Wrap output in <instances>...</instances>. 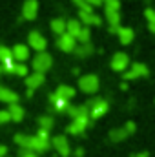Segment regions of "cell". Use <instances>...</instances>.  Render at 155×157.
<instances>
[{
	"instance_id": "35",
	"label": "cell",
	"mask_w": 155,
	"mask_h": 157,
	"mask_svg": "<svg viewBox=\"0 0 155 157\" xmlns=\"http://www.w3.org/2000/svg\"><path fill=\"white\" fill-rule=\"evenodd\" d=\"M20 157H37V154H33V152H29V150H22V152H20Z\"/></svg>"
},
{
	"instance_id": "15",
	"label": "cell",
	"mask_w": 155,
	"mask_h": 157,
	"mask_svg": "<svg viewBox=\"0 0 155 157\" xmlns=\"http://www.w3.org/2000/svg\"><path fill=\"white\" fill-rule=\"evenodd\" d=\"M0 101L2 102H7V104H17L18 102V93H15L9 88L0 86Z\"/></svg>"
},
{
	"instance_id": "9",
	"label": "cell",
	"mask_w": 155,
	"mask_h": 157,
	"mask_svg": "<svg viewBox=\"0 0 155 157\" xmlns=\"http://www.w3.org/2000/svg\"><path fill=\"white\" fill-rule=\"evenodd\" d=\"M39 15V2L37 0H26L22 6V17L24 20H35Z\"/></svg>"
},
{
	"instance_id": "26",
	"label": "cell",
	"mask_w": 155,
	"mask_h": 157,
	"mask_svg": "<svg viewBox=\"0 0 155 157\" xmlns=\"http://www.w3.org/2000/svg\"><path fill=\"white\" fill-rule=\"evenodd\" d=\"M9 60H13L11 49H9L7 46H0V64H6V62H9Z\"/></svg>"
},
{
	"instance_id": "14",
	"label": "cell",
	"mask_w": 155,
	"mask_h": 157,
	"mask_svg": "<svg viewBox=\"0 0 155 157\" xmlns=\"http://www.w3.org/2000/svg\"><path fill=\"white\" fill-rule=\"evenodd\" d=\"M49 102H51V106L57 110V112H68L70 110V101H66V99H62V97H59L57 93H51L49 95Z\"/></svg>"
},
{
	"instance_id": "28",
	"label": "cell",
	"mask_w": 155,
	"mask_h": 157,
	"mask_svg": "<svg viewBox=\"0 0 155 157\" xmlns=\"http://www.w3.org/2000/svg\"><path fill=\"white\" fill-rule=\"evenodd\" d=\"M89 28H82V31L78 33V37H77V42H80V44H88L89 42Z\"/></svg>"
},
{
	"instance_id": "17",
	"label": "cell",
	"mask_w": 155,
	"mask_h": 157,
	"mask_svg": "<svg viewBox=\"0 0 155 157\" xmlns=\"http://www.w3.org/2000/svg\"><path fill=\"white\" fill-rule=\"evenodd\" d=\"M70 113L71 119H78V117H89V110L86 104H80V106H70V110L66 112Z\"/></svg>"
},
{
	"instance_id": "24",
	"label": "cell",
	"mask_w": 155,
	"mask_h": 157,
	"mask_svg": "<svg viewBox=\"0 0 155 157\" xmlns=\"http://www.w3.org/2000/svg\"><path fill=\"white\" fill-rule=\"evenodd\" d=\"M77 57L80 59H84V57H89L91 53H93V46L88 42V44H77V48H75V51H73Z\"/></svg>"
},
{
	"instance_id": "5",
	"label": "cell",
	"mask_w": 155,
	"mask_h": 157,
	"mask_svg": "<svg viewBox=\"0 0 155 157\" xmlns=\"http://www.w3.org/2000/svg\"><path fill=\"white\" fill-rule=\"evenodd\" d=\"M51 144H53V148L60 154L62 157H68L71 154V148H70V141H68V137L66 135H55L53 137V141H51Z\"/></svg>"
},
{
	"instance_id": "10",
	"label": "cell",
	"mask_w": 155,
	"mask_h": 157,
	"mask_svg": "<svg viewBox=\"0 0 155 157\" xmlns=\"http://www.w3.org/2000/svg\"><path fill=\"white\" fill-rule=\"evenodd\" d=\"M88 124H91V119L89 117H78V119H73L71 124L68 126V132L73 133V135H80L84 133V130L88 128Z\"/></svg>"
},
{
	"instance_id": "8",
	"label": "cell",
	"mask_w": 155,
	"mask_h": 157,
	"mask_svg": "<svg viewBox=\"0 0 155 157\" xmlns=\"http://www.w3.org/2000/svg\"><path fill=\"white\" fill-rule=\"evenodd\" d=\"M28 42H29V48H31V49H37L39 53H42V51L46 49V46H47L46 37L40 35L39 31H31V33L28 35Z\"/></svg>"
},
{
	"instance_id": "20",
	"label": "cell",
	"mask_w": 155,
	"mask_h": 157,
	"mask_svg": "<svg viewBox=\"0 0 155 157\" xmlns=\"http://www.w3.org/2000/svg\"><path fill=\"white\" fill-rule=\"evenodd\" d=\"M80 31H82L80 20H66V33L68 35H71L73 39H77Z\"/></svg>"
},
{
	"instance_id": "22",
	"label": "cell",
	"mask_w": 155,
	"mask_h": 157,
	"mask_svg": "<svg viewBox=\"0 0 155 157\" xmlns=\"http://www.w3.org/2000/svg\"><path fill=\"white\" fill-rule=\"evenodd\" d=\"M51 31L55 33V35H64L66 33V20L64 18H53L51 20Z\"/></svg>"
},
{
	"instance_id": "19",
	"label": "cell",
	"mask_w": 155,
	"mask_h": 157,
	"mask_svg": "<svg viewBox=\"0 0 155 157\" xmlns=\"http://www.w3.org/2000/svg\"><path fill=\"white\" fill-rule=\"evenodd\" d=\"M117 37L120 40V44H130L131 40H133V29L131 28H119L117 29Z\"/></svg>"
},
{
	"instance_id": "40",
	"label": "cell",
	"mask_w": 155,
	"mask_h": 157,
	"mask_svg": "<svg viewBox=\"0 0 155 157\" xmlns=\"http://www.w3.org/2000/svg\"><path fill=\"white\" fill-rule=\"evenodd\" d=\"M148 28H150V31H152V33H155V26H148Z\"/></svg>"
},
{
	"instance_id": "36",
	"label": "cell",
	"mask_w": 155,
	"mask_h": 157,
	"mask_svg": "<svg viewBox=\"0 0 155 157\" xmlns=\"http://www.w3.org/2000/svg\"><path fill=\"white\" fill-rule=\"evenodd\" d=\"M84 2H86V4H89L91 7H93V6H100V4H102L100 0H84Z\"/></svg>"
},
{
	"instance_id": "29",
	"label": "cell",
	"mask_w": 155,
	"mask_h": 157,
	"mask_svg": "<svg viewBox=\"0 0 155 157\" xmlns=\"http://www.w3.org/2000/svg\"><path fill=\"white\" fill-rule=\"evenodd\" d=\"M2 66V70H4V73H9V75H15V66H17V62L15 60H9V62H6V64H0Z\"/></svg>"
},
{
	"instance_id": "3",
	"label": "cell",
	"mask_w": 155,
	"mask_h": 157,
	"mask_svg": "<svg viewBox=\"0 0 155 157\" xmlns=\"http://www.w3.org/2000/svg\"><path fill=\"white\" fill-rule=\"evenodd\" d=\"M51 64H53V59H51V55H49L47 51L37 53V55H35V59L31 60V66H33L35 73H42V75L51 68Z\"/></svg>"
},
{
	"instance_id": "32",
	"label": "cell",
	"mask_w": 155,
	"mask_h": 157,
	"mask_svg": "<svg viewBox=\"0 0 155 157\" xmlns=\"http://www.w3.org/2000/svg\"><path fill=\"white\" fill-rule=\"evenodd\" d=\"M73 4L78 6V9H80V11H93V7H91L89 4H86L84 0H73Z\"/></svg>"
},
{
	"instance_id": "7",
	"label": "cell",
	"mask_w": 155,
	"mask_h": 157,
	"mask_svg": "<svg viewBox=\"0 0 155 157\" xmlns=\"http://www.w3.org/2000/svg\"><path fill=\"white\" fill-rule=\"evenodd\" d=\"M57 48L62 49L64 53H73L75 48H77V39H73L71 35L64 33V35H60V37L57 39Z\"/></svg>"
},
{
	"instance_id": "41",
	"label": "cell",
	"mask_w": 155,
	"mask_h": 157,
	"mask_svg": "<svg viewBox=\"0 0 155 157\" xmlns=\"http://www.w3.org/2000/svg\"><path fill=\"white\" fill-rule=\"evenodd\" d=\"M100 2H102V4H108V2H110V0H100Z\"/></svg>"
},
{
	"instance_id": "39",
	"label": "cell",
	"mask_w": 155,
	"mask_h": 157,
	"mask_svg": "<svg viewBox=\"0 0 155 157\" xmlns=\"http://www.w3.org/2000/svg\"><path fill=\"white\" fill-rule=\"evenodd\" d=\"M131 157H148L146 152H141V154H137V155H131Z\"/></svg>"
},
{
	"instance_id": "27",
	"label": "cell",
	"mask_w": 155,
	"mask_h": 157,
	"mask_svg": "<svg viewBox=\"0 0 155 157\" xmlns=\"http://www.w3.org/2000/svg\"><path fill=\"white\" fill-rule=\"evenodd\" d=\"M39 126H40V130L49 132V130L53 128V117H49V115H42V117H39Z\"/></svg>"
},
{
	"instance_id": "31",
	"label": "cell",
	"mask_w": 155,
	"mask_h": 157,
	"mask_svg": "<svg viewBox=\"0 0 155 157\" xmlns=\"http://www.w3.org/2000/svg\"><path fill=\"white\" fill-rule=\"evenodd\" d=\"M144 17H146V20H148V26H155V11L153 9H146L144 11Z\"/></svg>"
},
{
	"instance_id": "21",
	"label": "cell",
	"mask_w": 155,
	"mask_h": 157,
	"mask_svg": "<svg viewBox=\"0 0 155 157\" xmlns=\"http://www.w3.org/2000/svg\"><path fill=\"white\" fill-rule=\"evenodd\" d=\"M59 97H62V99H66V101H70V99H73L75 97V88H71V86H68V84H60L59 88H57V91H55Z\"/></svg>"
},
{
	"instance_id": "33",
	"label": "cell",
	"mask_w": 155,
	"mask_h": 157,
	"mask_svg": "<svg viewBox=\"0 0 155 157\" xmlns=\"http://www.w3.org/2000/svg\"><path fill=\"white\" fill-rule=\"evenodd\" d=\"M11 117H9V112L7 110H0V124H6V122H9Z\"/></svg>"
},
{
	"instance_id": "12",
	"label": "cell",
	"mask_w": 155,
	"mask_h": 157,
	"mask_svg": "<svg viewBox=\"0 0 155 157\" xmlns=\"http://www.w3.org/2000/svg\"><path fill=\"white\" fill-rule=\"evenodd\" d=\"M11 53H13V60L17 62H26L29 59V48L26 44H15L11 48Z\"/></svg>"
},
{
	"instance_id": "23",
	"label": "cell",
	"mask_w": 155,
	"mask_h": 157,
	"mask_svg": "<svg viewBox=\"0 0 155 157\" xmlns=\"http://www.w3.org/2000/svg\"><path fill=\"white\" fill-rule=\"evenodd\" d=\"M104 13H106V20L110 22V28H119V22H120V15H119V11H113V9L104 7Z\"/></svg>"
},
{
	"instance_id": "11",
	"label": "cell",
	"mask_w": 155,
	"mask_h": 157,
	"mask_svg": "<svg viewBox=\"0 0 155 157\" xmlns=\"http://www.w3.org/2000/svg\"><path fill=\"white\" fill-rule=\"evenodd\" d=\"M128 66H130V59H128L126 53L120 51V53L113 55V59H112V70L113 71H124Z\"/></svg>"
},
{
	"instance_id": "2",
	"label": "cell",
	"mask_w": 155,
	"mask_h": 157,
	"mask_svg": "<svg viewBox=\"0 0 155 157\" xmlns=\"http://www.w3.org/2000/svg\"><path fill=\"white\" fill-rule=\"evenodd\" d=\"M86 106H88V110H89V119H91V121L100 119L102 115H106L108 110H110L108 101H102V99H91V101L86 102Z\"/></svg>"
},
{
	"instance_id": "13",
	"label": "cell",
	"mask_w": 155,
	"mask_h": 157,
	"mask_svg": "<svg viewBox=\"0 0 155 157\" xmlns=\"http://www.w3.org/2000/svg\"><path fill=\"white\" fill-rule=\"evenodd\" d=\"M78 18H80V22L86 24V28H89V26H100L102 24L100 17L95 15L93 11H78Z\"/></svg>"
},
{
	"instance_id": "34",
	"label": "cell",
	"mask_w": 155,
	"mask_h": 157,
	"mask_svg": "<svg viewBox=\"0 0 155 157\" xmlns=\"http://www.w3.org/2000/svg\"><path fill=\"white\" fill-rule=\"evenodd\" d=\"M124 130H126V133H128V135H130V133H133V132H135V122L128 121V122H126V126H124Z\"/></svg>"
},
{
	"instance_id": "18",
	"label": "cell",
	"mask_w": 155,
	"mask_h": 157,
	"mask_svg": "<svg viewBox=\"0 0 155 157\" xmlns=\"http://www.w3.org/2000/svg\"><path fill=\"white\" fill-rule=\"evenodd\" d=\"M7 112H9V117H11V121H15V122H20V121L24 119V108H22L18 102H17V104H9Z\"/></svg>"
},
{
	"instance_id": "42",
	"label": "cell",
	"mask_w": 155,
	"mask_h": 157,
	"mask_svg": "<svg viewBox=\"0 0 155 157\" xmlns=\"http://www.w3.org/2000/svg\"><path fill=\"white\" fill-rule=\"evenodd\" d=\"M0 73H4V70H2V66H0Z\"/></svg>"
},
{
	"instance_id": "6",
	"label": "cell",
	"mask_w": 155,
	"mask_h": 157,
	"mask_svg": "<svg viewBox=\"0 0 155 157\" xmlns=\"http://www.w3.org/2000/svg\"><path fill=\"white\" fill-rule=\"evenodd\" d=\"M148 73H150V70L146 68V64L135 62V64H131V70L124 73V78L126 80H135V78H139V77H148Z\"/></svg>"
},
{
	"instance_id": "38",
	"label": "cell",
	"mask_w": 155,
	"mask_h": 157,
	"mask_svg": "<svg viewBox=\"0 0 155 157\" xmlns=\"http://www.w3.org/2000/svg\"><path fill=\"white\" fill-rule=\"evenodd\" d=\"M75 155L82 157V155H84V150H82V148H77V150H75Z\"/></svg>"
},
{
	"instance_id": "30",
	"label": "cell",
	"mask_w": 155,
	"mask_h": 157,
	"mask_svg": "<svg viewBox=\"0 0 155 157\" xmlns=\"http://www.w3.org/2000/svg\"><path fill=\"white\" fill-rule=\"evenodd\" d=\"M15 75H18V77H28V66L18 62V64L15 66Z\"/></svg>"
},
{
	"instance_id": "16",
	"label": "cell",
	"mask_w": 155,
	"mask_h": 157,
	"mask_svg": "<svg viewBox=\"0 0 155 157\" xmlns=\"http://www.w3.org/2000/svg\"><path fill=\"white\" fill-rule=\"evenodd\" d=\"M44 84V75L42 73H31V75H28L26 77V86H28V90H37Z\"/></svg>"
},
{
	"instance_id": "25",
	"label": "cell",
	"mask_w": 155,
	"mask_h": 157,
	"mask_svg": "<svg viewBox=\"0 0 155 157\" xmlns=\"http://www.w3.org/2000/svg\"><path fill=\"white\" fill-rule=\"evenodd\" d=\"M126 137H128V133H126L124 128H113V130L110 132V139H112L113 143H120V141H124Z\"/></svg>"
},
{
	"instance_id": "4",
	"label": "cell",
	"mask_w": 155,
	"mask_h": 157,
	"mask_svg": "<svg viewBox=\"0 0 155 157\" xmlns=\"http://www.w3.org/2000/svg\"><path fill=\"white\" fill-rule=\"evenodd\" d=\"M78 88H80L82 93H88V95L97 93V90H99V77L93 75V73L82 75V77L78 78Z\"/></svg>"
},
{
	"instance_id": "1",
	"label": "cell",
	"mask_w": 155,
	"mask_h": 157,
	"mask_svg": "<svg viewBox=\"0 0 155 157\" xmlns=\"http://www.w3.org/2000/svg\"><path fill=\"white\" fill-rule=\"evenodd\" d=\"M15 143L22 148V150H29V152H46V150H49V146H51V143H49V139H42L39 135H24V133H17L15 135Z\"/></svg>"
},
{
	"instance_id": "37",
	"label": "cell",
	"mask_w": 155,
	"mask_h": 157,
	"mask_svg": "<svg viewBox=\"0 0 155 157\" xmlns=\"http://www.w3.org/2000/svg\"><path fill=\"white\" fill-rule=\"evenodd\" d=\"M6 154H7V148H6L4 144H0V157H4Z\"/></svg>"
}]
</instances>
